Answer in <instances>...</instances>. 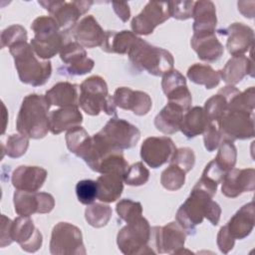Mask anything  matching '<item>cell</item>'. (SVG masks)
<instances>
[{"label": "cell", "instance_id": "obj_1", "mask_svg": "<svg viewBox=\"0 0 255 255\" xmlns=\"http://www.w3.org/2000/svg\"><path fill=\"white\" fill-rule=\"evenodd\" d=\"M221 215V208L217 202L212 200L205 191L193 186L189 196L179 206L175 219L184 229L186 234L192 235L196 231V226L207 218L212 225H217Z\"/></svg>", "mask_w": 255, "mask_h": 255}, {"label": "cell", "instance_id": "obj_2", "mask_svg": "<svg viewBox=\"0 0 255 255\" xmlns=\"http://www.w3.org/2000/svg\"><path fill=\"white\" fill-rule=\"evenodd\" d=\"M50 107L45 96L38 94L26 96L16 120L18 132L34 139L45 137L50 130Z\"/></svg>", "mask_w": 255, "mask_h": 255}, {"label": "cell", "instance_id": "obj_3", "mask_svg": "<svg viewBox=\"0 0 255 255\" xmlns=\"http://www.w3.org/2000/svg\"><path fill=\"white\" fill-rule=\"evenodd\" d=\"M20 81L33 87L45 85L51 77V62L38 60L30 44L21 42L9 48Z\"/></svg>", "mask_w": 255, "mask_h": 255}, {"label": "cell", "instance_id": "obj_4", "mask_svg": "<svg viewBox=\"0 0 255 255\" xmlns=\"http://www.w3.org/2000/svg\"><path fill=\"white\" fill-rule=\"evenodd\" d=\"M35 36L30 45L38 58L44 61L60 53L66 41L64 32L52 16L37 17L31 24Z\"/></svg>", "mask_w": 255, "mask_h": 255}, {"label": "cell", "instance_id": "obj_5", "mask_svg": "<svg viewBox=\"0 0 255 255\" xmlns=\"http://www.w3.org/2000/svg\"><path fill=\"white\" fill-rule=\"evenodd\" d=\"M128 56L136 70L145 71L152 76H163L173 69L174 59L167 50L153 46L141 38Z\"/></svg>", "mask_w": 255, "mask_h": 255}, {"label": "cell", "instance_id": "obj_6", "mask_svg": "<svg viewBox=\"0 0 255 255\" xmlns=\"http://www.w3.org/2000/svg\"><path fill=\"white\" fill-rule=\"evenodd\" d=\"M79 106L90 116L104 112L108 116L117 117L114 98L109 94L106 81L100 76H91L80 85Z\"/></svg>", "mask_w": 255, "mask_h": 255}, {"label": "cell", "instance_id": "obj_7", "mask_svg": "<svg viewBox=\"0 0 255 255\" xmlns=\"http://www.w3.org/2000/svg\"><path fill=\"white\" fill-rule=\"evenodd\" d=\"M151 227L148 221L140 216L128 222L117 235V244L120 251L126 255L155 254L150 247Z\"/></svg>", "mask_w": 255, "mask_h": 255}, {"label": "cell", "instance_id": "obj_8", "mask_svg": "<svg viewBox=\"0 0 255 255\" xmlns=\"http://www.w3.org/2000/svg\"><path fill=\"white\" fill-rule=\"evenodd\" d=\"M222 139L234 141L248 139L255 135L254 112L237 108H227L217 122Z\"/></svg>", "mask_w": 255, "mask_h": 255}, {"label": "cell", "instance_id": "obj_9", "mask_svg": "<svg viewBox=\"0 0 255 255\" xmlns=\"http://www.w3.org/2000/svg\"><path fill=\"white\" fill-rule=\"evenodd\" d=\"M50 253L53 255H85L82 231L69 222H59L52 230Z\"/></svg>", "mask_w": 255, "mask_h": 255}, {"label": "cell", "instance_id": "obj_10", "mask_svg": "<svg viewBox=\"0 0 255 255\" xmlns=\"http://www.w3.org/2000/svg\"><path fill=\"white\" fill-rule=\"evenodd\" d=\"M38 3L51 14L64 32L71 31L80 17L86 14L93 5V1L40 0Z\"/></svg>", "mask_w": 255, "mask_h": 255}, {"label": "cell", "instance_id": "obj_11", "mask_svg": "<svg viewBox=\"0 0 255 255\" xmlns=\"http://www.w3.org/2000/svg\"><path fill=\"white\" fill-rule=\"evenodd\" d=\"M186 235L184 229L173 221L164 226L151 227L149 244L155 254H179L184 248Z\"/></svg>", "mask_w": 255, "mask_h": 255}, {"label": "cell", "instance_id": "obj_12", "mask_svg": "<svg viewBox=\"0 0 255 255\" xmlns=\"http://www.w3.org/2000/svg\"><path fill=\"white\" fill-rule=\"evenodd\" d=\"M116 149H128L136 145L140 138L139 129L126 120L114 117L99 131Z\"/></svg>", "mask_w": 255, "mask_h": 255}, {"label": "cell", "instance_id": "obj_13", "mask_svg": "<svg viewBox=\"0 0 255 255\" xmlns=\"http://www.w3.org/2000/svg\"><path fill=\"white\" fill-rule=\"evenodd\" d=\"M60 59L63 66L58 69L59 74L65 76H82L90 73L94 66V60L87 56V52L78 42H67L60 51Z\"/></svg>", "mask_w": 255, "mask_h": 255}, {"label": "cell", "instance_id": "obj_14", "mask_svg": "<svg viewBox=\"0 0 255 255\" xmlns=\"http://www.w3.org/2000/svg\"><path fill=\"white\" fill-rule=\"evenodd\" d=\"M169 17L168 2L149 1L141 12L132 18L130 26L135 35H149Z\"/></svg>", "mask_w": 255, "mask_h": 255}, {"label": "cell", "instance_id": "obj_15", "mask_svg": "<svg viewBox=\"0 0 255 255\" xmlns=\"http://www.w3.org/2000/svg\"><path fill=\"white\" fill-rule=\"evenodd\" d=\"M13 202L15 212L20 216H30L34 213H49L55 206V199L48 192L18 189L14 192Z\"/></svg>", "mask_w": 255, "mask_h": 255}, {"label": "cell", "instance_id": "obj_16", "mask_svg": "<svg viewBox=\"0 0 255 255\" xmlns=\"http://www.w3.org/2000/svg\"><path fill=\"white\" fill-rule=\"evenodd\" d=\"M176 147L168 136H149L140 146L141 159L151 168H157L169 161Z\"/></svg>", "mask_w": 255, "mask_h": 255}, {"label": "cell", "instance_id": "obj_17", "mask_svg": "<svg viewBox=\"0 0 255 255\" xmlns=\"http://www.w3.org/2000/svg\"><path fill=\"white\" fill-rule=\"evenodd\" d=\"M11 238L13 242H17L24 251L29 253L38 251L43 242L42 233L29 216H19L13 220Z\"/></svg>", "mask_w": 255, "mask_h": 255}, {"label": "cell", "instance_id": "obj_18", "mask_svg": "<svg viewBox=\"0 0 255 255\" xmlns=\"http://www.w3.org/2000/svg\"><path fill=\"white\" fill-rule=\"evenodd\" d=\"M255 189L254 168H232L221 181L222 194L229 198H235L243 192Z\"/></svg>", "mask_w": 255, "mask_h": 255}, {"label": "cell", "instance_id": "obj_19", "mask_svg": "<svg viewBox=\"0 0 255 255\" xmlns=\"http://www.w3.org/2000/svg\"><path fill=\"white\" fill-rule=\"evenodd\" d=\"M217 32L227 37L226 48L232 56L244 55L254 46V31L243 23H232Z\"/></svg>", "mask_w": 255, "mask_h": 255}, {"label": "cell", "instance_id": "obj_20", "mask_svg": "<svg viewBox=\"0 0 255 255\" xmlns=\"http://www.w3.org/2000/svg\"><path fill=\"white\" fill-rule=\"evenodd\" d=\"M113 98L117 107L131 111L135 116H145L152 107V101L148 94L142 91H133L128 87L118 88Z\"/></svg>", "mask_w": 255, "mask_h": 255}, {"label": "cell", "instance_id": "obj_21", "mask_svg": "<svg viewBox=\"0 0 255 255\" xmlns=\"http://www.w3.org/2000/svg\"><path fill=\"white\" fill-rule=\"evenodd\" d=\"M71 32L76 42L88 49L101 47L106 34V31L103 30L93 15L82 18L73 27Z\"/></svg>", "mask_w": 255, "mask_h": 255}, {"label": "cell", "instance_id": "obj_22", "mask_svg": "<svg viewBox=\"0 0 255 255\" xmlns=\"http://www.w3.org/2000/svg\"><path fill=\"white\" fill-rule=\"evenodd\" d=\"M48 172L45 168L32 165H20L12 173L11 181L18 190L38 191L46 181Z\"/></svg>", "mask_w": 255, "mask_h": 255}, {"label": "cell", "instance_id": "obj_23", "mask_svg": "<svg viewBox=\"0 0 255 255\" xmlns=\"http://www.w3.org/2000/svg\"><path fill=\"white\" fill-rule=\"evenodd\" d=\"M190 44L197 57L204 62H215L224 53L223 45L217 39L215 32L193 34Z\"/></svg>", "mask_w": 255, "mask_h": 255}, {"label": "cell", "instance_id": "obj_24", "mask_svg": "<svg viewBox=\"0 0 255 255\" xmlns=\"http://www.w3.org/2000/svg\"><path fill=\"white\" fill-rule=\"evenodd\" d=\"M254 207L253 201L243 205L227 222L226 228L235 240L244 239L252 232L255 223Z\"/></svg>", "mask_w": 255, "mask_h": 255}, {"label": "cell", "instance_id": "obj_25", "mask_svg": "<svg viewBox=\"0 0 255 255\" xmlns=\"http://www.w3.org/2000/svg\"><path fill=\"white\" fill-rule=\"evenodd\" d=\"M220 78L227 85H236L247 75L254 77V63L251 58L244 55L232 56L223 69L219 71Z\"/></svg>", "mask_w": 255, "mask_h": 255}, {"label": "cell", "instance_id": "obj_26", "mask_svg": "<svg viewBox=\"0 0 255 255\" xmlns=\"http://www.w3.org/2000/svg\"><path fill=\"white\" fill-rule=\"evenodd\" d=\"M98 199L103 202H114L124 190V173L118 170L102 173L97 178Z\"/></svg>", "mask_w": 255, "mask_h": 255}, {"label": "cell", "instance_id": "obj_27", "mask_svg": "<svg viewBox=\"0 0 255 255\" xmlns=\"http://www.w3.org/2000/svg\"><path fill=\"white\" fill-rule=\"evenodd\" d=\"M192 18L193 34L215 32L217 17L216 8L212 1H195Z\"/></svg>", "mask_w": 255, "mask_h": 255}, {"label": "cell", "instance_id": "obj_28", "mask_svg": "<svg viewBox=\"0 0 255 255\" xmlns=\"http://www.w3.org/2000/svg\"><path fill=\"white\" fill-rule=\"evenodd\" d=\"M50 131L53 134H59L64 130L81 126L83 115L78 107H64L54 110L50 113Z\"/></svg>", "mask_w": 255, "mask_h": 255}, {"label": "cell", "instance_id": "obj_29", "mask_svg": "<svg viewBox=\"0 0 255 255\" xmlns=\"http://www.w3.org/2000/svg\"><path fill=\"white\" fill-rule=\"evenodd\" d=\"M138 39L139 37L128 30H123L120 32L109 30L106 31L101 49L106 53H117L122 55L128 54Z\"/></svg>", "mask_w": 255, "mask_h": 255}, {"label": "cell", "instance_id": "obj_30", "mask_svg": "<svg viewBox=\"0 0 255 255\" xmlns=\"http://www.w3.org/2000/svg\"><path fill=\"white\" fill-rule=\"evenodd\" d=\"M79 86L69 82H59L45 94L51 106L78 107L79 106Z\"/></svg>", "mask_w": 255, "mask_h": 255}, {"label": "cell", "instance_id": "obj_31", "mask_svg": "<svg viewBox=\"0 0 255 255\" xmlns=\"http://www.w3.org/2000/svg\"><path fill=\"white\" fill-rule=\"evenodd\" d=\"M240 91L232 86L227 85L223 88H221L217 94L209 98L203 107V110L210 122L217 123L218 120L221 118V116L225 113L228 107L229 101Z\"/></svg>", "mask_w": 255, "mask_h": 255}, {"label": "cell", "instance_id": "obj_32", "mask_svg": "<svg viewBox=\"0 0 255 255\" xmlns=\"http://www.w3.org/2000/svg\"><path fill=\"white\" fill-rule=\"evenodd\" d=\"M209 123L203 108L196 106L183 114L179 130L187 138H193L203 133Z\"/></svg>", "mask_w": 255, "mask_h": 255}, {"label": "cell", "instance_id": "obj_33", "mask_svg": "<svg viewBox=\"0 0 255 255\" xmlns=\"http://www.w3.org/2000/svg\"><path fill=\"white\" fill-rule=\"evenodd\" d=\"M185 112L177 105H167L154 118V126L157 130L164 134H172L179 130L180 123Z\"/></svg>", "mask_w": 255, "mask_h": 255}, {"label": "cell", "instance_id": "obj_34", "mask_svg": "<svg viewBox=\"0 0 255 255\" xmlns=\"http://www.w3.org/2000/svg\"><path fill=\"white\" fill-rule=\"evenodd\" d=\"M186 77L194 84L202 85L206 89H213L220 82L219 71H215L210 65L193 64L187 70Z\"/></svg>", "mask_w": 255, "mask_h": 255}, {"label": "cell", "instance_id": "obj_35", "mask_svg": "<svg viewBox=\"0 0 255 255\" xmlns=\"http://www.w3.org/2000/svg\"><path fill=\"white\" fill-rule=\"evenodd\" d=\"M92 136L88 131L81 126L75 127L67 130L66 133V143L68 149L77 155L78 157L83 158L86 152L88 151L91 144Z\"/></svg>", "mask_w": 255, "mask_h": 255}, {"label": "cell", "instance_id": "obj_36", "mask_svg": "<svg viewBox=\"0 0 255 255\" xmlns=\"http://www.w3.org/2000/svg\"><path fill=\"white\" fill-rule=\"evenodd\" d=\"M237 159V149L233 141L223 139L218 146L216 157L213 159L214 163L226 174L229 170L234 168Z\"/></svg>", "mask_w": 255, "mask_h": 255}, {"label": "cell", "instance_id": "obj_37", "mask_svg": "<svg viewBox=\"0 0 255 255\" xmlns=\"http://www.w3.org/2000/svg\"><path fill=\"white\" fill-rule=\"evenodd\" d=\"M112 214V208L105 203L94 202L89 204L85 210V218L87 222L95 228L106 226L110 221Z\"/></svg>", "mask_w": 255, "mask_h": 255}, {"label": "cell", "instance_id": "obj_38", "mask_svg": "<svg viewBox=\"0 0 255 255\" xmlns=\"http://www.w3.org/2000/svg\"><path fill=\"white\" fill-rule=\"evenodd\" d=\"M185 174L186 172L182 168L176 164L169 163L168 167L161 172L160 183L167 190H178L185 182Z\"/></svg>", "mask_w": 255, "mask_h": 255}, {"label": "cell", "instance_id": "obj_39", "mask_svg": "<svg viewBox=\"0 0 255 255\" xmlns=\"http://www.w3.org/2000/svg\"><path fill=\"white\" fill-rule=\"evenodd\" d=\"M29 146V137L19 133V134H11L7 137L6 142L2 143V157L4 152L12 157L17 158L25 154Z\"/></svg>", "mask_w": 255, "mask_h": 255}, {"label": "cell", "instance_id": "obj_40", "mask_svg": "<svg viewBox=\"0 0 255 255\" xmlns=\"http://www.w3.org/2000/svg\"><path fill=\"white\" fill-rule=\"evenodd\" d=\"M148 178L149 170L141 161L129 165L124 174V182L130 186L143 185L148 181Z\"/></svg>", "mask_w": 255, "mask_h": 255}, {"label": "cell", "instance_id": "obj_41", "mask_svg": "<svg viewBox=\"0 0 255 255\" xmlns=\"http://www.w3.org/2000/svg\"><path fill=\"white\" fill-rule=\"evenodd\" d=\"M117 213L121 219L127 223L139 218L142 215V206L140 202L131 199H122L117 203Z\"/></svg>", "mask_w": 255, "mask_h": 255}, {"label": "cell", "instance_id": "obj_42", "mask_svg": "<svg viewBox=\"0 0 255 255\" xmlns=\"http://www.w3.org/2000/svg\"><path fill=\"white\" fill-rule=\"evenodd\" d=\"M21 42H27V31L23 26L14 24L2 31L1 48H10L13 45Z\"/></svg>", "mask_w": 255, "mask_h": 255}, {"label": "cell", "instance_id": "obj_43", "mask_svg": "<svg viewBox=\"0 0 255 255\" xmlns=\"http://www.w3.org/2000/svg\"><path fill=\"white\" fill-rule=\"evenodd\" d=\"M76 194L81 203L86 205L94 203L98 198L97 182L92 179L80 180L76 185Z\"/></svg>", "mask_w": 255, "mask_h": 255}, {"label": "cell", "instance_id": "obj_44", "mask_svg": "<svg viewBox=\"0 0 255 255\" xmlns=\"http://www.w3.org/2000/svg\"><path fill=\"white\" fill-rule=\"evenodd\" d=\"M169 163L176 164L187 173L194 166L195 154L193 150L189 147L176 148L169 159Z\"/></svg>", "mask_w": 255, "mask_h": 255}, {"label": "cell", "instance_id": "obj_45", "mask_svg": "<svg viewBox=\"0 0 255 255\" xmlns=\"http://www.w3.org/2000/svg\"><path fill=\"white\" fill-rule=\"evenodd\" d=\"M165 96L168 100V103H172L179 106L184 112L188 111L191 107L192 97H191V93L187 88V85L180 86L172 90Z\"/></svg>", "mask_w": 255, "mask_h": 255}, {"label": "cell", "instance_id": "obj_46", "mask_svg": "<svg viewBox=\"0 0 255 255\" xmlns=\"http://www.w3.org/2000/svg\"><path fill=\"white\" fill-rule=\"evenodd\" d=\"M195 1H168L169 15L177 20H187L192 18Z\"/></svg>", "mask_w": 255, "mask_h": 255}, {"label": "cell", "instance_id": "obj_47", "mask_svg": "<svg viewBox=\"0 0 255 255\" xmlns=\"http://www.w3.org/2000/svg\"><path fill=\"white\" fill-rule=\"evenodd\" d=\"M222 140L223 139L219 131L217 123L210 122L206 127L205 130L203 131V141L205 148L209 152L214 151L216 148H218Z\"/></svg>", "mask_w": 255, "mask_h": 255}, {"label": "cell", "instance_id": "obj_48", "mask_svg": "<svg viewBox=\"0 0 255 255\" xmlns=\"http://www.w3.org/2000/svg\"><path fill=\"white\" fill-rule=\"evenodd\" d=\"M186 85V79L185 77L177 70H171L169 72H167L166 74H164L162 76V80H161V88L163 93L166 95L169 92H171L172 90Z\"/></svg>", "mask_w": 255, "mask_h": 255}, {"label": "cell", "instance_id": "obj_49", "mask_svg": "<svg viewBox=\"0 0 255 255\" xmlns=\"http://www.w3.org/2000/svg\"><path fill=\"white\" fill-rule=\"evenodd\" d=\"M217 246L223 254H227L230 250L233 249L235 244V239L229 234L226 225L222 226L217 234Z\"/></svg>", "mask_w": 255, "mask_h": 255}, {"label": "cell", "instance_id": "obj_50", "mask_svg": "<svg viewBox=\"0 0 255 255\" xmlns=\"http://www.w3.org/2000/svg\"><path fill=\"white\" fill-rule=\"evenodd\" d=\"M224 175H225V173L214 163V161L212 159L211 161H209L206 164L201 176L219 184V183H221Z\"/></svg>", "mask_w": 255, "mask_h": 255}, {"label": "cell", "instance_id": "obj_51", "mask_svg": "<svg viewBox=\"0 0 255 255\" xmlns=\"http://www.w3.org/2000/svg\"><path fill=\"white\" fill-rule=\"evenodd\" d=\"M12 220L6 217L4 214L1 216V233H0V247L10 245L13 240L11 238V225Z\"/></svg>", "mask_w": 255, "mask_h": 255}, {"label": "cell", "instance_id": "obj_52", "mask_svg": "<svg viewBox=\"0 0 255 255\" xmlns=\"http://www.w3.org/2000/svg\"><path fill=\"white\" fill-rule=\"evenodd\" d=\"M115 13L123 21L127 22L130 17V9L128 2H112Z\"/></svg>", "mask_w": 255, "mask_h": 255}, {"label": "cell", "instance_id": "obj_53", "mask_svg": "<svg viewBox=\"0 0 255 255\" xmlns=\"http://www.w3.org/2000/svg\"><path fill=\"white\" fill-rule=\"evenodd\" d=\"M251 2V1H250ZM250 2L247 1H239L237 3L238 5V10L240 11V13L246 17V18H253L254 17V6L253 7H248Z\"/></svg>", "mask_w": 255, "mask_h": 255}]
</instances>
